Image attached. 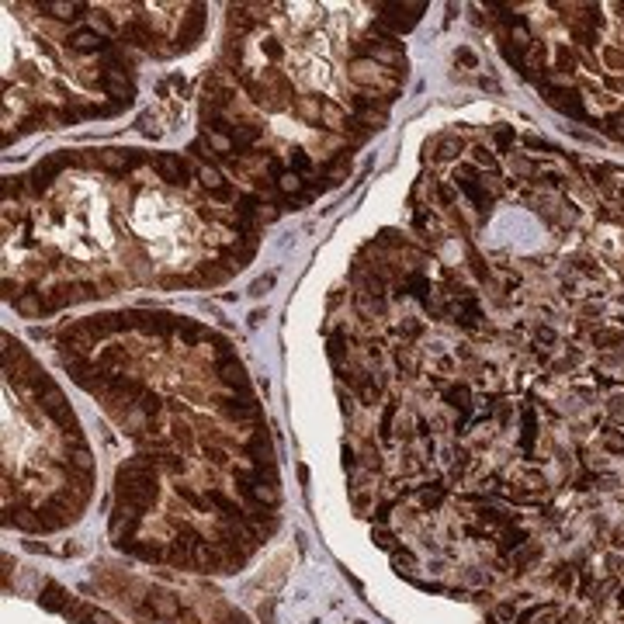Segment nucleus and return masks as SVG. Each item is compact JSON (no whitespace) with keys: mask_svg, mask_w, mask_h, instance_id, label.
<instances>
[{"mask_svg":"<svg viewBox=\"0 0 624 624\" xmlns=\"http://www.w3.org/2000/svg\"><path fill=\"white\" fill-rule=\"evenodd\" d=\"M83 164L97 166V170H108V173H128L142 164H153L146 153L139 149H118V146H104V149H87L83 153Z\"/></svg>","mask_w":624,"mask_h":624,"instance_id":"1","label":"nucleus"},{"mask_svg":"<svg viewBox=\"0 0 624 624\" xmlns=\"http://www.w3.org/2000/svg\"><path fill=\"white\" fill-rule=\"evenodd\" d=\"M83 157H77L73 149H59V153H49V157H42L39 166L32 170V177H28V188L32 191H49V184H52V177L59 173V170H66V166H77Z\"/></svg>","mask_w":624,"mask_h":624,"instance_id":"2","label":"nucleus"},{"mask_svg":"<svg viewBox=\"0 0 624 624\" xmlns=\"http://www.w3.org/2000/svg\"><path fill=\"white\" fill-rule=\"evenodd\" d=\"M205 7L202 4H191L188 7V14L181 18V28H177V35H173V45H170V52H188V49H195L202 35H205Z\"/></svg>","mask_w":624,"mask_h":624,"instance_id":"3","label":"nucleus"},{"mask_svg":"<svg viewBox=\"0 0 624 624\" xmlns=\"http://www.w3.org/2000/svg\"><path fill=\"white\" fill-rule=\"evenodd\" d=\"M153 170L160 173V181H166V184H188V177H191V166H188V160L181 153H157L153 157Z\"/></svg>","mask_w":624,"mask_h":624,"instance_id":"4","label":"nucleus"},{"mask_svg":"<svg viewBox=\"0 0 624 624\" xmlns=\"http://www.w3.org/2000/svg\"><path fill=\"white\" fill-rule=\"evenodd\" d=\"M94 343H97V340L83 330L80 323H73V326H66V330L59 333V354H63V357H87Z\"/></svg>","mask_w":624,"mask_h":624,"instance_id":"5","label":"nucleus"},{"mask_svg":"<svg viewBox=\"0 0 624 624\" xmlns=\"http://www.w3.org/2000/svg\"><path fill=\"white\" fill-rule=\"evenodd\" d=\"M97 87H101L104 94H111V97H115V104H122V108H128V104H132V97H135V83L128 80L125 73H111V70H108V73H101V77H97Z\"/></svg>","mask_w":624,"mask_h":624,"instance_id":"6","label":"nucleus"},{"mask_svg":"<svg viewBox=\"0 0 624 624\" xmlns=\"http://www.w3.org/2000/svg\"><path fill=\"white\" fill-rule=\"evenodd\" d=\"M177 319L181 316H170V312H139V330L149 336H170L177 333Z\"/></svg>","mask_w":624,"mask_h":624,"instance_id":"7","label":"nucleus"},{"mask_svg":"<svg viewBox=\"0 0 624 624\" xmlns=\"http://www.w3.org/2000/svg\"><path fill=\"white\" fill-rule=\"evenodd\" d=\"M70 49H77V52H104V49H111V42L104 39L97 28H77V32H70Z\"/></svg>","mask_w":624,"mask_h":624,"instance_id":"8","label":"nucleus"},{"mask_svg":"<svg viewBox=\"0 0 624 624\" xmlns=\"http://www.w3.org/2000/svg\"><path fill=\"white\" fill-rule=\"evenodd\" d=\"M118 35H122V42H128V45H139V49H149V52H153V45L160 42V35H157L146 21H128Z\"/></svg>","mask_w":624,"mask_h":624,"instance_id":"9","label":"nucleus"},{"mask_svg":"<svg viewBox=\"0 0 624 624\" xmlns=\"http://www.w3.org/2000/svg\"><path fill=\"white\" fill-rule=\"evenodd\" d=\"M219 381L222 385H229L233 392H250V385H247V368L236 361V357H229V361H219Z\"/></svg>","mask_w":624,"mask_h":624,"instance_id":"10","label":"nucleus"},{"mask_svg":"<svg viewBox=\"0 0 624 624\" xmlns=\"http://www.w3.org/2000/svg\"><path fill=\"white\" fill-rule=\"evenodd\" d=\"M14 305H18V312H21V316H28V319H39V316H45V312H49L45 295H42V291H35V288H28L21 298H18V302H14Z\"/></svg>","mask_w":624,"mask_h":624,"instance_id":"11","label":"nucleus"},{"mask_svg":"<svg viewBox=\"0 0 624 624\" xmlns=\"http://www.w3.org/2000/svg\"><path fill=\"white\" fill-rule=\"evenodd\" d=\"M149 611H153V618L177 621V614H181V604H177V597H170V593H153V597H149Z\"/></svg>","mask_w":624,"mask_h":624,"instance_id":"12","label":"nucleus"},{"mask_svg":"<svg viewBox=\"0 0 624 624\" xmlns=\"http://www.w3.org/2000/svg\"><path fill=\"white\" fill-rule=\"evenodd\" d=\"M291 111H295L298 118H305V122L323 125V101H319V97H295Z\"/></svg>","mask_w":624,"mask_h":624,"instance_id":"13","label":"nucleus"},{"mask_svg":"<svg viewBox=\"0 0 624 624\" xmlns=\"http://www.w3.org/2000/svg\"><path fill=\"white\" fill-rule=\"evenodd\" d=\"M264 135V125H253V122H247V125H236L233 128V135H229V142H233V149L240 153V149H250L257 139Z\"/></svg>","mask_w":624,"mask_h":624,"instance_id":"14","label":"nucleus"},{"mask_svg":"<svg viewBox=\"0 0 624 624\" xmlns=\"http://www.w3.org/2000/svg\"><path fill=\"white\" fill-rule=\"evenodd\" d=\"M173 336L181 340V347H195L198 340H205V336H208V330L202 326V323H195V319H184V316H181V319H177V333H173Z\"/></svg>","mask_w":624,"mask_h":624,"instance_id":"15","label":"nucleus"},{"mask_svg":"<svg viewBox=\"0 0 624 624\" xmlns=\"http://www.w3.org/2000/svg\"><path fill=\"white\" fill-rule=\"evenodd\" d=\"M42 607H45V611H66V607H70V593H66L59 582H45V589H42Z\"/></svg>","mask_w":624,"mask_h":624,"instance_id":"16","label":"nucleus"},{"mask_svg":"<svg viewBox=\"0 0 624 624\" xmlns=\"http://www.w3.org/2000/svg\"><path fill=\"white\" fill-rule=\"evenodd\" d=\"M347 177H350V149H340L330 164H326V181H330V184H343Z\"/></svg>","mask_w":624,"mask_h":624,"instance_id":"17","label":"nucleus"},{"mask_svg":"<svg viewBox=\"0 0 624 624\" xmlns=\"http://www.w3.org/2000/svg\"><path fill=\"white\" fill-rule=\"evenodd\" d=\"M455 153H461V139H455V135H441V139L430 142V157L434 160H451Z\"/></svg>","mask_w":624,"mask_h":624,"instance_id":"18","label":"nucleus"},{"mask_svg":"<svg viewBox=\"0 0 624 624\" xmlns=\"http://www.w3.org/2000/svg\"><path fill=\"white\" fill-rule=\"evenodd\" d=\"M323 125L333 128V132H347L350 115H343V108H336V104H330V101H323Z\"/></svg>","mask_w":624,"mask_h":624,"instance_id":"19","label":"nucleus"},{"mask_svg":"<svg viewBox=\"0 0 624 624\" xmlns=\"http://www.w3.org/2000/svg\"><path fill=\"white\" fill-rule=\"evenodd\" d=\"M198 181L205 184L208 195H219V191L226 188V177H222V170H219L215 164H205V166H202V170H198Z\"/></svg>","mask_w":624,"mask_h":624,"instance_id":"20","label":"nucleus"},{"mask_svg":"<svg viewBox=\"0 0 624 624\" xmlns=\"http://www.w3.org/2000/svg\"><path fill=\"white\" fill-rule=\"evenodd\" d=\"M381 392H385V385H381V378H374V374H368V378L361 381V389H357V399H361L365 406H374V403L381 399Z\"/></svg>","mask_w":624,"mask_h":624,"instance_id":"21","label":"nucleus"},{"mask_svg":"<svg viewBox=\"0 0 624 624\" xmlns=\"http://www.w3.org/2000/svg\"><path fill=\"white\" fill-rule=\"evenodd\" d=\"M229 274H233L229 267H212V264H205V267H198V274H195V285H222Z\"/></svg>","mask_w":624,"mask_h":624,"instance_id":"22","label":"nucleus"},{"mask_svg":"<svg viewBox=\"0 0 624 624\" xmlns=\"http://www.w3.org/2000/svg\"><path fill=\"white\" fill-rule=\"evenodd\" d=\"M170 441H173L181 451H188V448H191V441H195V437H191V427H188V423H181V416L170 423Z\"/></svg>","mask_w":624,"mask_h":624,"instance_id":"23","label":"nucleus"},{"mask_svg":"<svg viewBox=\"0 0 624 624\" xmlns=\"http://www.w3.org/2000/svg\"><path fill=\"white\" fill-rule=\"evenodd\" d=\"M357 309L365 319H374V316H385V302L374 298V295H357Z\"/></svg>","mask_w":624,"mask_h":624,"instance_id":"24","label":"nucleus"},{"mask_svg":"<svg viewBox=\"0 0 624 624\" xmlns=\"http://www.w3.org/2000/svg\"><path fill=\"white\" fill-rule=\"evenodd\" d=\"M135 406L149 416V420H157V416H160V410H164V399H160L157 392H149V389H146V392L139 396V403H135Z\"/></svg>","mask_w":624,"mask_h":624,"instance_id":"25","label":"nucleus"},{"mask_svg":"<svg viewBox=\"0 0 624 624\" xmlns=\"http://www.w3.org/2000/svg\"><path fill=\"white\" fill-rule=\"evenodd\" d=\"M42 11H52V18H80V11H87V4H42Z\"/></svg>","mask_w":624,"mask_h":624,"instance_id":"26","label":"nucleus"},{"mask_svg":"<svg viewBox=\"0 0 624 624\" xmlns=\"http://www.w3.org/2000/svg\"><path fill=\"white\" fill-rule=\"evenodd\" d=\"M135 128H139L142 135H149V139H157V135L164 132V128H160V115H157V111H142V115H139V122H135Z\"/></svg>","mask_w":624,"mask_h":624,"instance_id":"27","label":"nucleus"},{"mask_svg":"<svg viewBox=\"0 0 624 624\" xmlns=\"http://www.w3.org/2000/svg\"><path fill=\"white\" fill-rule=\"evenodd\" d=\"M278 191H281V195H298V191H305V181H302V177H298V173H295V170H288V173H285V177H281V181H278Z\"/></svg>","mask_w":624,"mask_h":624,"instance_id":"28","label":"nucleus"},{"mask_svg":"<svg viewBox=\"0 0 624 624\" xmlns=\"http://www.w3.org/2000/svg\"><path fill=\"white\" fill-rule=\"evenodd\" d=\"M372 541L378 544V548H385V551H396L399 544H396V534L385 527V524H374V531H372Z\"/></svg>","mask_w":624,"mask_h":624,"instance_id":"29","label":"nucleus"},{"mask_svg":"<svg viewBox=\"0 0 624 624\" xmlns=\"http://www.w3.org/2000/svg\"><path fill=\"white\" fill-rule=\"evenodd\" d=\"M208 503H212V506H219L222 513H247L243 506H236L233 499L226 496V493H219V489H212V493H208Z\"/></svg>","mask_w":624,"mask_h":624,"instance_id":"30","label":"nucleus"},{"mask_svg":"<svg viewBox=\"0 0 624 624\" xmlns=\"http://www.w3.org/2000/svg\"><path fill=\"white\" fill-rule=\"evenodd\" d=\"M70 468L94 472V455H90V448H73V455H70Z\"/></svg>","mask_w":624,"mask_h":624,"instance_id":"31","label":"nucleus"},{"mask_svg":"<svg viewBox=\"0 0 624 624\" xmlns=\"http://www.w3.org/2000/svg\"><path fill=\"white\" fill-rule=\"evenodd\" d=\"M392 565H396L399 573H413V569H416V555H413V551H406V548H396V551H392Z\"/></svg>","mask_w":624,"mask_h":624,"instance_id":"32","label":"nucleus"},{"mask_svg":"<svg viewBox=\"0 0 624 624\" xmlns=\"http://www.w3.org/2000/svg\"><path fill=\"white\" fill-rule=\"evenodd\" d=\"M177 496H184L191 506H195V510H208V496H198L191 486H177Z\"/></svg>","mask_w":624,"mask_h":624,"instance_id":"33","label":"nucleus"},{"mask_svg":"<svg viewBox=\"0 0 624 624\" xmlns=\"http://www.w3.org/2000/svg\"><path fill=\"white\" fill-rule=\"evenodd\" d=\"M291 166H295V173H305V170H312V160H309V153L305 149H291Z\"/></svg>","mask_w":624,"mask_h":624,"instance_id":"34","label":"nucleus"},{"mask_svg":"<svg viewBox=\"0 0 624 624\" xmlns=\"http://www.w3.org/2000/svg\"><path fill=\"white\" fill-rule=\"evenodd\" d=\"M274 281H278V274H264V278H257V281L250 285V295H257V298L267 295V291L274 288Z\"/></svg>","mask_w":624,"mask_h":624,"instance_id":"35","label":"nucleus"},{"mask_svg":"<svg viewBox=\"0 0 624 624\" xmlns=\"http://www.w3.org/2000/svg\"><path fill=\"white\" fill-rule=\"evenodd\" d=\"M21 181L25 177H4V202H11V198L21 195Z\"/></svg>","mask_w":624,"mask_h":624,"instance_id":"36","label":"nucleus"},{"mask_svg":"<svg viewBox=\"0 0 624 624\" xmlns=\"http://www.w3.org/2000/svg\"><path fill=\"white\" fill-rule=\"evenodd\" d=\"M205 458L212 465H229V455H226L219 444H208V441H205Z\"/></svg>","mask_w":624,"mask_h":624,"instance_id":"37","label":"nucleus"},{"mask_svg":"<svg viewBox=\"0 0 624 624\" xmlns=\"http://www.w3.org/2000/svg\"><path fill=\"white\" fill-rule=\"evenodd\" d=\"M396 434H399V437H413L416 430H413V416H399V420H396Z\"/></svg>","mask_w":624,"mask_h":624,"instance_id":"38","label":"nucleus"},{"mask_svg":"<svg viewBox=\"0 0 624 624\" xmlns=\"http://www.w3.org/2000/svg\"><path fill=\"white\" fill-rule=\"evenodd\" d=\"M260 49H264V52H267L271 59H285V49H281V45H278L274 39H267L264 45H260Z\"/></svg>","mask_w":624,"mask_h":624,"instance_id":"39","label":"nucleus"},{"mask_svg":"<svg viewBox=\"0 0 624 624\" xmlns=\"http://www.w3.org/2000/svg\"><path fill=\"white\" fill-rule=\"evenodd\" d=\"M455 59H461L465 66H475V56H472L468 49H458V52H455Z\"/></svg>","mask_w":624,"mask_h":624,"instance_id":"40","label":"nucleus"},{"mask_svg":"<svg viewBox=\"0 0 624 624\" xmlns=\"http://www.w3.org/2000/svg\"><path fill=\"white\" fill-rule=\"evenodd\" d=\"M399 330L406 333V336H416V333H420V323H416V319H406V323H403Z\"/></svg>","mask_w":624,"mask_h":624,"instance_id":"41","label":"nucleus"}]
</instances>
